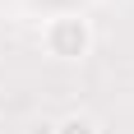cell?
Segmentation results:
<instances>
[{"instance_id":"7a4b0ae2","label":"cell","mask_w":134,"mask_h":134,"mask_svg":"<svg viewBox=\"0 0 134 134\" xmlns=\"http://www.w3.org/2000/svg\"><path fill=\"white\" fill-rule=\"evenodd\" d=\"M51 134H97V120L88 116V111H69V116H60V120H55Z\"/></svg>"},{"instance_id":"6da1fadb","label":"cell","mask_w":134,"mask_h":134,"mask_svg":"<svg viewBox=\"0 0 134 134\" xmlns=\"http://www.w3.org/2000/svg\"><path fill=\"white\" fill-rule=\"evenodd\" d=\"M42 46H46L51 60L74 65V60H83V55L93 51V28H88L83 14H55V19H46V28H42Z\"/></svg>"}]
</instances>
